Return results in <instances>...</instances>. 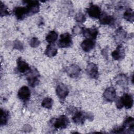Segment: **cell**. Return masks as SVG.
I'll use <instances>...</instances> for the list:
<instances>
[{"label":"cell","instance_id":"6da1fadb","mask_svg":"<svg viewBox=\"0 0 134 134\" xmlns=\"http://www.w3.org/2000/svg\"><path fill=\"white\" fill-rule=\"evenodd\" d=\"M133 104L132 96L128 93H125L123 95L116 99V105L118 109H121L125 107L127 109L131 108Z\"/></svg>","mask_w":134,"mask_h":134},{"label":"cell","instance_id":"7a4b0ae2","mask_svg":"<svg viewBox=\"0 0 134 134\" xmlns=\"http://www.w3.org/2000/svg\"><path fill=\"white\" fill-rule=\"evenodd\" d=\"M26 79L28 84L31 87L36 86L39 82L40 75L38 70L34 68H31L26 74Z\"/></svg>","mask_w":134,"mask_h":134},{"label":"cell","instance_id":"3957f363","mask_svg":"<svg viewBox=\"0 0 134 134\" xmlns=\"http://www.w3.org/2000/svg\"><path fill=\"white\" fill-rule=\"evenodd\" d=\"M69 119L65 115H61L57 118H52L50 122L57 129H63L66 128L69 124Z\"/></svg>","mask_w":134,"mask_h":134},{"label":"cell","instance_id":"277c9868","mask_svg":"<svg viewBox=\"0 0 134 134\" xmlns=\"http://www.w3.org/2000/svg\"><path fill=\"white\" fill-rule=\"evenodd\" d=\"M72 44V37L69 33L65 32L60 35V39L58 42V46L59 48H68L71 47Z\"/></svg>","mask_w":134,"mask_h":134},{"label":"cell","instance_id":"5b68a950","mask_svg":"<svg viewBox=\"0 0 134 134\" xmlns=\"http://www.w3.org/2000/svg\"><path fill=\"white\" fill-rule=\"evenodd\" d=\"M26 3V8L28 15H31L36 14L39 12L40 3L37 1H23Z\"/></svg>","mask_w":134,"mask_h":134},{"label":"cell","instance_id":"8992f818","mask_svg":"<svg viewBox=\"0 0 134 134\" xmlns=\"http://www.w3.org/2000/svg\"><path fill=\"white\" fill-rule=\"evenodd\" d=\"M123 133H133L134 129V120L132 117H127L121 126Z\"/></svg>","mask_w":134,"mask_h":134},{"label":"cell","instance_id":"52a82bcc","mask_svg":"<svg viewBox=\"0 0 134 134\" xmlns=\"http://www.w3.org/2000/svg\"><path fill=\"white\" fill-rule=\"evenodd\" d=\"M86 12L90 17L93 18H99L102 13L100 8L98 5L93 3L91 4L86 9Z\"/></svg>","mask_w":134,"mask_h":134},{"label":"cell","instance_id":"ba28073f","mask_svg":"<svg viewBox=\"0 0 134 134\" xmlns=\"http://www.w3.org/2000/svg\"><path fill=\"white\" fill-rule=\"evenodd\" d=\"M55 92L58 97L62 100L65 99L69 92L68 87L63 83H59L58 84Z\"/></svg>","mask_w":134,"mask_h":134},{"label":"cell","instance_id":"9c48e42d","mask_svg":"<svg viewBox=\"0 0 134 134\" xmlns=\"http://www.w3.org/2000/svg\"><path fill=\"white\" fill-rule=\"evenodd\" d=\"M81 68L76 64H73L68 67L65 69L67 74L72 78H77L81 73Z\"/></svg>","mask_w":134,"mask_h":134},{"label":"cell","instance_id":"30bf717a","mask_svg":"<svg viewBox=\"0 0 134 134\" xmlns=\"http://www.w3.org/2000/svg\"><path fill=\"white\" fill-rule=\"evenodd\" d=\"M87 74L92 79H96L98 77V70L97 65L94 63H89L86 67Z\"/></svg>","mask_w":134,"mask_h":134},{"label":"cell","instance_id":"8fae6325","mask_svg":"<svg viewBox=\"0 0 134 134\" xmlns=\"http://www.w3.org/2000/svg\"><path fill=\"white\" fill-rule=\"evenodd\" d=\"M17 96L20 100L26 102L30 99V90L28 87L23 86L19 90L17 93Z\"/></svg>","mask_w":134,"mask_h":134},{"label":"cell","instance_id":"7c38bea8","mask_svg":"<svg viewBox=\"0 0 134 134\" xmlns=\"http://www.w3.org/2000/svg\"><path fill=\"white\" fill-rule=\"evenodd\" d=\"M103 97L108 102H113L116 98V92L115 89L111 86L107 87L103 93Z\"/></svg>","mask_w":134,"mask_h":134},{"label":"cell","instance_id":"4fadbf2b","mask_svg":"<svg viewBox=\"0 0 134 134\" xmlns=\"http://www.w3.org/2000/svg\"><path fill=\"white\" fill-rule=\"evenodd\" d=\"M112 58L115 60H121L125 57V51L121 44H119L116 49L111 53Z\"/></svg>","mask_w":134,"mask_h":134},{"label":"cell","instance_id":"5bb4252c","mask_svg":"<svg viewBox=\"0 0 134 134\" xmlns=\"http://www.w3.org/2000/svg\"><path fill=\"white\" fill-rule=\"evenodd\" d=\"M13 13L18 20H23L27 16H28L26 7H16L13 9Z\"/></svg>","mask_w":134,"mask_h":134},{"label":"cell","instance_id":"9a60e30c","mask_svg":"<svg viewBox=\"0 0 134 134\" xmlns=\"http://www.w3.org/2000/svg\"><path fill=\"white\" fill-rule=\"evenodd\" d=\"M86 119V113H84L80 110L75 111L72 117L73 122L76 124H83Z\"/></svg>","mask_w":134,"mask_h":134},{"label":"cell","instance_id":"2e32d148","mask_svg":"<svg viewBox=\"0 0 134 134\" xmlns=\"http://www.w3.org/2000/svg\"><path fill=\"white\" fill-rule=\"evenodd\" d=\"M83 34L86 38L95 40L98 34V30L96 27H92L88 28H84Z\"/></svg>","mask_w":134,"mask_h":134},{"label":"cell","instance_id":"e0dca14e","mask_svg":"<svg viewBox=\"0 0 134 134\" xmlns=\"http://www.w3.org/2000/svg\"><path fill=\"white\" fill-rule=\"evenodd\" d=\"M17 69L20 73H27L31 68L25 61L20 57L17 60Z\"/></svg>","mask_w":134,"mask_h":134},{"label":"cell","instance_id":"ac0fdd59","mask_svg":"<svg viewBox=\"0 0 134 134\" xmlns=\"http://www.w3.org/2000/svg\"><path fill=\"white\" fill-rule=\"evenodd\" d=\"M99 23L102 25H111L114 24L115 20V18L109 15H108L106 13H102L99 17Z\"/></svg>","mask_w":134,"mask_h":134},{"label":"cell","instance_id":"d6986e66","mask_svg":"<svg viewBox=\"0 0 134 134\" xmlns=\"http://www.w3.org/2000/svg\"><path fill=\"white\" fill-rule=\"evenodd\" d=\"M95 42L94 40L86 38L84 40L81 44L82 50L85 52H89L95 47Z\"/></svg>","mask_w":134,"mask_h":134},{"label":"cell","instance_id":"ffe728a7","mask_svg":"<svg viewBox=\"0 0 134 134\" xmlns=\"http://www.w3.org/2000/svg\"><path fill=\"white\" fill-rule=\"evenodd\" d=\"M127 36V33L126 31L122 28V27H120L116 29L115 32L114 38L117 42H121L126 38Z\"/></svg>","mask_w":134,"mask_h":134},{"label":"cell","instance_id":"44dd1931","mask_svg":"<svg viewBox=\"0 0 134 134\" xmlns=\"http://www.w3.org/2000/svg\"><path fill=\"white\" fill-rule=\"evenodd\" d=\"M58 53V49L57 48L51 44L48 45L44 51V54L48 57H53Z\"/></svg>","mask_w":134,"mask_h":134},{"label":"cell","instance_id":"7402d4cb","mask_svg":"<svg viewBox=\"0 0 134 134\" xmlns=\"http://www.w3.org/2000/svg\"><path fill=\"white\" fill-rule=\"evenodd\" d=\"M9 118V112L7 110H5L3 109H1V120H0L1 125V126L6 125L8 122Z\"/></svg>","mask_w":134,"mask_h":134},{"label":"cell","instance_id":"603a6c76","mask_svg":"<svg viewBox=\"0 0 134 134\" xmlns=\"http://www.w3.org/2000/svg\"><path fill=\"white\" fill-rule=\"evenodd\" d=\"M116 83L121 87H125L128 85V78L125 74H119L116 80Z\"/></svg>","mask_w":134,"mask_h":134},{"label":"cell","instance_id":"cb8c5ba5","mask_svg":"<svg viewBox=\"0 0 134 134\" xmlns=\"http://www.w3.org/2000/svg\"><path fill=\"white\" fill-rule=\"evenodd\" d=\"M58 35L57 32L54 30L50 31L46 37V40L49 43L55 42L58 39Z\"/></svg>","mask_w":134,"mask_h":134},{"label":"cell","instance_id":"d4e9b609","mask_svg":"<svg viewBox=\"0 0 134 134\" xmlns=\"http://www.w3.org/2000/svg\"><path fill=\"white\" fill-rule=\"evenodd\" d=\"M53 99L50 97H46L44 98L41 102V106L47 108V109H50L51 108L53 105Z\"/></svg>","mask_w":134,"mask_h":134},{"label":"cell","instance_id":"484cf974","mask_svg":"<svg viewBox=\"0 0 134 134\" xmlns=\"http://www.w3.org/2000/svg\"><path fill=\"white\" fill-rule=\"evenodd\" d=\"M124 18L128 21L133 22V12L131 8H128L124 14Z\"/></svg>","mask_w":134,"mask_h":134},{"label":"cell","instance_id":"4316f807","mask_svg":"<svg viewBox=\"0 0 134 134\" xmlns=\"http://www.w3.org/2000/svg\"><path fill=\"white\" fill-rule=\"evenodd\" d=\"M0 14L1 17L8 16L10 14L8 10L7 7L2 2H0Z\"/></svg>","mask_w":134,"mask_h":134},{"label":"cell","instance_id":"83f0119b","mask_svg":"<svg viewBox=\"0 0 134 134\" xmlns=\"http://www.w3.org/2000/svg\"><path fill=\"white\" fill-rule=\"evenodd\" d=\"M75 20L80 23H83L86 20L85 15L82 12L77 13L75 17Z\"/></svg>","mask_w":134,"mask_h":134},{"label":"cell","instance_id":"f1b7e54d","mask_svg":"<svg viewBox=\"0 0 134 134\" xmlns=\"http://www.w3.org/2000/svg\"><path fill=\"white\" fill-rule=\"evenodd\" d=\"M13 48L16 50L21 51L24 49V45L20 41L16 40L13 42Z\"/></svg>","mask_w":134,"mask_h":134},{"label":"cell","instance_id":"f546056e","mask_svg":"<svg viewBox=\"0 0 134 134\" xmlns=\"http://www.w3.org/2000/svg\"><path fill=\"white\" fill-rule=\"evenodd\" d=\"M40 43V41L36 37H32L29 41V44L32 48H36L38 47Z\"/></svg>","mask_w":134,"mask_h":134},{"label":"cell","instance_id":"4dcf8cb0","mask_svg":"<svg viewBox=\"0 0 134 134\" xmlns=\"http://www.w3.org/2000/svg\"><path fill=\"white\" fill-rule=\"evenodd\" d=\"M83 29H84V27L79 25H76L73 28L72 32L74 35L81 34V33L83 32Z\"/></svg>","mask_w":134,"mask_h":134},{"label":"cell","instance_id":"1f68e13d","mask_svg":"<svg viewBox=\"0 0 134 134\" xmlns=\"http://www.w3.org/2000/svg\"><path fill=\"white\" fill-rule=\"evenodd\" d=\"M94 116L91 113H86V119H88L89 120L92 121L93 119Z\"/></svg>","mask_w":134,"mask_h":134},{"label":"cell","instance_id":"d6a6232c","mask_svg":"<svg viewBox=\"0 0 134 134\" xmlns=\"http://www.w3.org/2000/svg\"><path fill=\"white\" fill-rule=\"evenodd\" d=\"M24 129L26 130H28L30 131V130H31V127L29 125H25L24 127Z\"/></svg>","mask_w":134,"mask_h":134}]
</instances>
